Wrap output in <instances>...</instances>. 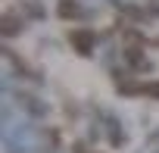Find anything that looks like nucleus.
I'll return each mask as SVG.
<instances>
[{"label":"nucleus","mask_w":159,"mask_h":153,"mask_svg":"<svg viewBox=\"0 0 159 153\" xmlns=\"http://www.w3.org/2000/svg\"><path fill=\"white\" fill-rule=\"evenodd\" d=\"M72 44L81 50V53H88L91 50V35H84V31H78V35H72Z\"/></svg>","instance_id":"1"},{"label":"nucleus","mask_w":159,"mask_h":153,"mask_svg":"<svg viewBox=\"0 0 159 153\" xmlns=\"http://www.w3.org/2000/svg\"><path fill=\"white\" fill-rule=\"evenodd\" d=\"M147 94H153V97H159V85H150V88H143Z\"/></svg>","instance_id":"2"}]
</instances>
